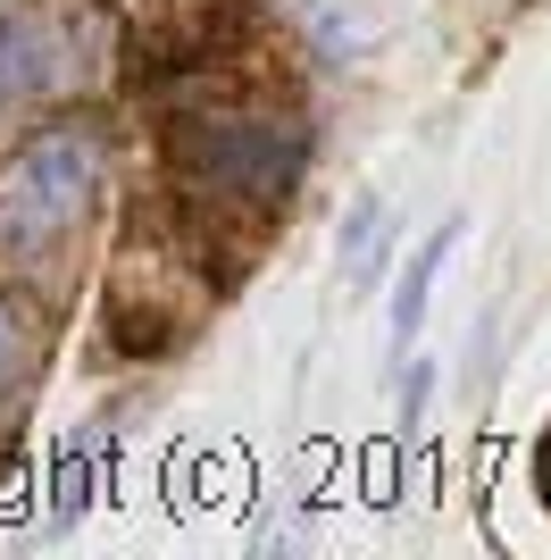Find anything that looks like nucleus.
Here are the masks:
<instances>
[{
  "mask_svg": "<svg viewBox=\"0 0 551 560\" xmlns=\"http://www.w3.org/2000/svg\"><path fill=\"white\" fill-rule=\"evenodd\" d=\"M452 252H459V218L426 234V243L410 252V268H401V284H392V343H401V351H410L418 327H426V302H435V277H443V259H452Z\"/></svg>",
  "mask_w": 551,
  "mask_h": 560,
  "instance_id": "20e7f679",
  "label": "nucleus"
},
{
  "mask_svg": "<svg viewBox=\"0 0 551 560\" xmlns=\"http://www.w3.org/2000/svg\"><path fill=\"white\" fill-rule=\"evenodd\" d=\"M176 176L209 210H284L309 176V126L284 109H201L176 126Z\"/></svg>",
  "mask_w": 551,
  "mask_h": 560,
  "instance_id": "f03ea898",
  "label": "nucleus"
},
{
  "mask_svg": "<svg viewBox=\"0 0 551 560\" xmlns=\"http://www.w3.org/2000/svg\"><path fill=\"white\" fill-rule=\"evenodd\" d=\"M92 502V444H68V460H59V511H84Z\"/></svg>",
  "mask_w": 551,
  "mask_h": 560,
  "instance_id": "0eeeda50",
  "label": "nucleus"
},
{
  "mask_svg": "<svg viewBox=\"0 0 551 560\" xmlns=\"http://www.w3.org/2000/svg\"><path fill=\"white\" fill-rule=\"evenodd\" d=\"M109 185V142L84 117H59L43 135H25L0 160V268H50L75 243Z\"/></svg>",
  "mask_w": 551,
  "mask_h": 560,
  "instance_id": "f257e3e1",
  "label": "nucleus"
},
{
  "mask_svg": "<svg viewBox=\"0 0 551 560\" xmlns=\"http://www.w3.org/2000/svg\"><path fill=\"white\" fill-rule=\"evenodd\" d=\"M34 369H43V327H34V310L17 293H0V419L25 401Z\"/></svg>",
  "mask_w": 551,
  "mask_h": 560,
  "instance_id": "39448f33",
  "label": "nucleus"
},
{
  "mask_svg": "<svg viewBox=\"0 0 551 560\" xmlns=\"http://www.w3.org/2000/svg\"><path fill=\"white\" fill-rule=\"evenodd\" d=\"M543 493H551V444H543Z\"/></svg>",
  "mask_w": 551,
  "mask_h": 560,
  "instance_id": "6e6552de",
  "label": "nucleus"
},
{
  "mask_svg": "<svg viewBox=\"0 0 551 560\" xmlns=\"http://www.w3.org/2000/svg\"><path fill=\"white\" fill-rule=\"evenodd\" d=\"M376 226H385V201H376V192H360V210H351V226H343V277H351V284L376 277Z\"/></svg>",
  "mask_w": 551,
  "mask_h": 560,
  "instance_id": "423d86ee",
  "label": "nucleus"
},
{
  "mask_svg": "<svg viewBox=\"0 0 551 560\" xmlns=\"http://www.w3.org/2000/svg\"><path fill=\"white\" fill-rule=\"evenodd\" d=\"M109 50V25L92 0H17L0 9V117L68 101Z\"/></svg>",
  "mask_w": 551,
  "mask_h": 560,
  "instance_id": "7ed1b4c3",
  "label": "nucleus"
}]
</instances>
